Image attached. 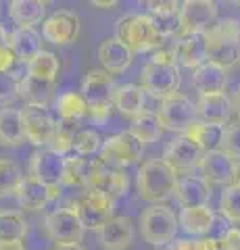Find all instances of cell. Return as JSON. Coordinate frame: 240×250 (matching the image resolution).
<instances>
[{"instance_id": "11", "label": "cell", "mask_w": 240, "mask_h": 250, "mask_svg": "<svg viewBox=\"0 0 240 250\" xmlns=\"http://www.w3.org/2000/svg\"><path fill=\"white\" fill-rule=\"evenodd\" d=\"M218 21V4L211 0H186L180 6V36L207 34Z\"/></svg>"}, {"instance_id": "6", "label": "cell", "mask_w": 240, "mask_h": 250, "mask_svg": "<svg viewBox=\"0 0 240 250\" xmlns=\"http://www.w3.org/2000/svg\"><path fill=\"white\" fill-rule=\"evenodd\" d=\"M157 117H159V123L163 129L184 134V131L196 121V104L192 103L188 96L175 92L172 96L161 100Z\"/></svg>"}, {"instance_id": "26", "label": "cell", "mask_w": 240, "mask_h": 250, "mask_svg": "<svg viewBox=\"0 0 240 250\" xmlns=\"http://www.w3.org/2000/svg\"><path fill=\"white\" fill-rule=\"evenodd\" d=\"M113 104L117 106V111L123 117H130V119H136L138 115H142L144 111V88L136 83H126L119 85L115 90L113 96Z\"/></svg>"}, {"instance_id": "13", "label": "cell", "mask_w": 240, "mask_h": 250, "mask_svg": "<svg viewBox=\"0 0 240 250\" xmlns=\"http://www.w3.org/2000/svg\"><path fill=\"white\" fill-rule=\"evenodd\" d=\"M203 156H205L203 148L195 144L192 140H188L186 136H177L163 150V161L174 171H190L195 167H200Z\"/></svg>"}, {"instance_id": "33", "label": "cell", "mask_w": 240, "mask_h": 250, "mask_svg": "<svg viewBox=\"0 0 240 250\" xmlns=\"http://www.w3.org/2000/svg\"><path fill=\"white\" fill-rule=\"evenodd\" d=\"M57 113L61 121H80L82 117L88 115V103L80 92H65L57 100Z\"/></svg>"}, {"instance_id": "10", "label": "cell", "mask_w": 240, "mask_h": 250, "mask_svg": "<svg viewBox=\"0 0 240 250\" xmlns=\"http://www.w3.org/2000/svg\"><path fill=\"white\" fill-rule=\"evenodd\" d=\"M86 186H88V190L103 192L115 200L128 192L130 179L123 173V169L113 167L100 159H94V161H90V173H88Z\"/></svg>"}, {"instance_id": "39", "label": "cell", "mask_w": 240, "mask_h": 250, "mask_svg": "<svg viewBox=\"0 0 240 250\" xmlns=\"http://www.w3.org/2000/svg\"><path fill=\"white\" fill-rule=\"evenodd\" d=\"M219 210L230 223H240V188L226 186L219 198Z\"/></svg>"}, {"instance_id": "9", "label": "cell", "mask_w": 240, "mask_h": 250, "mask_svg": "<svg viewBox=\"0 0 240 250\" xmlns=\"http://www.w3.org/2000/svg\"><path fill=\"white\" fill-rule=\"evenodd\" d=\"M44 229L57 246L80 244L84 238V231H86V228H84V223L80 221V217L75 215L73 208H57L48 213L44 219Z\"/></svg>"}, {"instance_id": "55", "label": "cell", "mask_w": 240, "mask_h": 250, "mask_svg": "<svg viewBox=\"0 0 240 250\" xmlns=\"http://www.w3.org/2000/svg\"><path fill=\"white\" fill-rule=\"evenodd\" d=\"M55 250H84L80 244H63V246H55Z\"/></svg>"}, {"instance_id": "32", "label": "cell", "mask_w": 240, "mask_h": 250, "mask_svg": "<svg viewBox=\"0 0 240 250\" xmlns=\"http://www.w3.org/2000/svg\"><path fill=\"white\" fill-rule=\"evenodd\" d=\"M59 57L55 52L42 50L27 62V75L36 77V80H44V82H55L59 75Z\"/></svg>"}, {"instance_id": "20", "label": "cell", "mask_w": 240, "mask_h": 250, "mask_svg": "<svg viewBox=\"0 0 240 250\" xmlns=\"http://www.w3.org/2000/svg\"><path fill=\"white\" fill-rule=\"evenodd\" d=\"M211 184L203 175H184L177 177L175 198L186 207H207L211 200Z\"/></svg>"}, {"instance_id": "21", "label": "cell", "mask_w": 240, "mask_h": 250, "mask_svg": "<svg viewBox=\"0 0 240 250\" xmlns=\"http://www.w3.org/2000/svg\"><path fill=\"white\" fill-rule=\"evenodd\" d=\"M98 61L107 73H123L134 61V52L117 38H105L98 46Z\"/></svg>"}, {"instance_id": "22", "label": "cell", "mask_w": 240, "mask_h": 250, "mask_svg": "<svg viewBox=\"0 0 240 250\" xmlns=\"http://www.w3.org/2000/svg\"><path fill=\"white\" fill-rule=\"evenodd\" d=\"M234 163L236 161H232L226 152L211 150L205 152L203 161H200V171H203V177L211 186H230L232 173H234Z\"/></svg>"}, {"instance_id": "2", "label": "cell", "mask_w": 240, "mask_h": 250, "mask_svg": "<svg viewBox=\"0 0 240 250\" xmlns=\"http://www.w3.org/2000/svg\"><path fill=\"white\" fill-rule=\"evenodd\" d=\"M140 82L144 92H151L157 98H167L180 88V67L172 50H157L144 62L140 71Z\"/></svg>"}, {"instance_id": "53", "label": "cell", "mask_w": 240, "mask_h": 250, "mask_svg": "<svg viewBox=\"0 0 240 250\" xmlns=\"http://www.w3.org/2000/svg\"><path fill=\"white\" fill-rule=\"evenodd\" d=\"M92 6H100V9H113V6H117L115 0H94Z\"/></svg>"}, {"instance_id": "8", "label": "cell", "mask_w": 240, "mask_h": 250, "mask_svg": "<svg viewBox=\"0 0 240 250\" xmlns=\"http://www.w3.org/2000/svg\"><path fill=\"white\" fill-rule=\"evenodd\" d=\"M142 142L138 140L131 131H121V134H115L111 138H107L103 142V148L98 152V159L109 163L113 167H128L134 165V163L142 156Z\"/></svg>"}, {"instance_id": "1", "label": "cell", "mask_w": 240, "mask_h": 250, "mask_svg": "<svg viewBox=\"0 0 240 250\" xmlns=\"http://www.w3.org/2000/svg\"><path fill=\"white\" fill-rule=\"evenodd\" d=\"M115 38L134 54L161 50V46L167 40L151 15L142 13H130L119 17L115 23Z\"/></svg>"}, {"instance_id": "14", "label": "cell", "mask_w": 240, "mask_h": 250, "mask_svg": "<svg viewBox=\"0 0 240 250\" xmlns=\"http://www.w3.org/2000/svg\"><path fill=\"white\" fill-rule=\"evenodd\" d=\"M115 80L105 69H92L82 80L80 94L86 98L88 106H107L113 103L115 96Z\"/></svg>"}, {"instance_id": "18", "label": "cell", "mask_w": 240, "mask_h": 250, "mask_svg": "<svg viewBox=\"0 0 240 250\" xmlns=\"http://www.w3.org/2000/svg\"><path fill=\"white\" fill-rule=\"evenodd\" d=\"M172 52L175 61L186 69H196L200 65H205L209 61L207 52V40L205 34H192V36H182L175 38V42L172 46Z\"/></svg>"}, {"instance_id": "24", "label": "cell", "mask_w": 240, "mask_h": 250, "mask_svg": "<svg viewBox=\"0 0 240 250\" xmlns=\"http://www.w3.org/2000/svg\"><path fill=\"white\" fill-rule=\"evenodd\" d=\"M192 83L198 90L200 96H207V94H223L228 85V75L226 69L215 65V62L207 61L205 65H200L195 75H192Z\"/></svg>"}, {"instance_id": "43", "label": "cell", "mask_w": 240, "mask_h": 250, "mask_svg": "<svg viewBox=\"0 0 240 250\" xmlns=\"http://www.w3.org/2000/svg\"><path fill=\"white\" fill-rule=\"evenodd\" d=\"M180 2H175V0H153V2H146V9L151 11V17L153 19H165V17H175V15H180Z\"/></svg>"}, {"instance_id": "29", "label": "cell", "mask_w": 240, "mask_h": 250, "mask_svg": "<svg viewBox=\"0 0 240 250\" xmlns=\"http://www.w3.org/2000/svg\"><path fill=\"white\" fill-rule=\"evenodd\" d=\"M21 142H25L23 113L19 108H13V106L0 108V144L19 146Z\"/></svg>"}, {"instance_id": "47", "label": "cell", "mask_w": 240, "mask_h": 250, "mask_svg": "<svg viewBox=\"0 0 240 250\" xmlns=\"http://www.w3.org/2000/svg\"><path fill=\"white\" fill-rule=\"evenodd\" d=\"M17 62L19 61L15 59V54H13L11 48L9 50H2V52H0V73H11Z\"/></svg>"}, {"instance_id": "50", "label": "cell", "mask_w": 240, "mask_h": 250, "mask_svg": "<svg viewBox=\"0 0 240 250\" xmlns=\"http://www.w3.org/2000/svg\"><path fill=\"white\" fill-rule=\"evenodd\" d=\"M11 48V34L6 31L2 25H0V52Z\"/></svg>"}, {"instance_id": "30", "label": "cell", "mask_w": 240, "mask_h": 250, "mask_svg": "<svg viewBox=\"0 0 240 250\" xmlns=\"http://www.w3.org/2000/svg\"><path fill=\"white\" fill-rule=\"evenodd\" d=\"M11 50L19 62H29L42 52V36L36 29H15L11 31Z\"/></svg>"}, {"instance_id": "25", "label": "cell", "mask_w": 240, "mask_h": 250, "mask_svg": "<svg viewBox=\"0 0 240 250\" xmlns=\"http://www.w3.org/2000/svg\"><path fill=\"white\" fill-rule=\"evenodd\" d=\"M9 15L17 29H34L44 15H46V2L40 0H13L9 4Z\"/></svg>"}, {"instance_id": "23", "label": "cell", "mask_w": 240, "mask_h": 250, "mask_svg": "<svg viewBox=\"0 0 240 250\" xmlns=\"http://www.w3.org/2000/svg\"><path fill=\"white\" fill-rule=\"evenodd\" d=\"M232 103L226 94H207L198 98L196 104V119L211 125H223L230 119Z\"/></svg>"}, {"instance_id": "4", "label": "cell", "mask_w": 240, "mask_h": 250, "mask_svg": "<svg viewBox=\"0 0 240 250\" xmlns=\"http://www.w3.org/2000/svg\"><path fill=\"white\" fill-rule=\"evenodd\" d=\"M209 61L223 69L240 61V21L238 19H218L213 27L205 34Z\"/></svg>"}, {"instance_id": "15", "label": "cell", "mask_w": 240, "mask_h": 250, "mask_svg": "<svg viewBox=\"0 0 240 250\" xmlns=\"http://www.w3.org/2000/svg\"><path fill=\"white\" fill-rule=\"evenodd\" d=\"M42 36L57 46L71 44L80 36V17L73 11H55L44 21Z\"/></svg>"}, {"instance_id": "17", "label": "cell", "mask_w": 240, "mask_h": 250, "mask_svg": "<svg viewBox=\"0 0 240 250\" xmlns=\"http://www.w3.org/2000/svg\"><path fill=\"white\" fill-rule=\"evenodd\" d=\"M96 236H98V244L103 250H126L134 242V223L126 215L111 217L96 231Z\"/></svg>"}, {"instance_id": "19", "label": "cell", "mask_w": 240, "mask_h": 250, "mask_svg": "<svg viewBox=\"0 0 240 250\" xmlns=\"http://www.w3.org/2000/svg\"><path fill=\"white\" fill-rule=\"evenodd\" d=\"M61 194V186L55 188H48L44 186L42 182H38L32 175L29 177H23V182L19 184L17 192H15V198H17L19 207L21 208H27V210H40L44 208L52 198H57Z\"/></svg>"}, {"instance_id": "41", "label": "cell", "mask_w": 240, "mask_h": 250, "mask_svg": "<svg viewBox=\"0 0 240 250\" xmlns=\"http://www.w3.org/2000/svg\"><path fill=\"white\" fill-rule=\"evenodd\" d=\"M19 82L21 77L11 73H0V104L4 108L19 96Z\"/></svg>"}, {"instance_id": "45", "label": "cell", "mask_w": 240, "mask_h": 250, "mask_svg": "<svg viewBox=\"0 0 240 250\" xmlns=\"http://www.w3.org/2000/svg\"><path fill=\"white\" fill-rule=\"evenodd\" d=\"M232 228H230V221L226 217H215V221H213V228H211V231H209V238L211 240H221L226 233L230 231Z\"/></svg>"}, {"instance_id": "37", "label": "cell", "mask_w": 240, "mask_h": 250, "mask_svg": "<svg viewBox=\"0 0 240 250\" xmlns=\"http://www.w3.org/2000/svg\"><path fill=\"white\" fill-rule=\"evenodd\" d=\"M77 123L75 121H59L55 136L50 140V150L57 152L61 156H65L69 150H73L75 144V136H77Z\"/></svg>"}, {"instance_id": "54", "label": "cell", "mask_w": 240, "mask_h": 250, "mask_svg": "<svg viewBox=\"0 0 240 250\" xmlns=\"http://www.w3.org/2000/svg\"><path fill=\"white\" fill-rule=\"evenodd\" d=\"M232 106H234V111L238 115V119H240V85H238V90L234 94V100H232Z\"/></svg>"}, {"instance_id": "49", "label": "cell", "mask_w": 240, "mask_h": 250, "mask_svg": "<svg viewBox=\"0 0 240 250\" xmlns=\"http://www.w3.org/2000/svg\"><path fill=\"white\" fill-rule=\"evenodd\" d=\"M196 250H219V242L211 240V238L196 240Z\"/></svg>"}, {"instance_id": "51", "label": "cell", "mask_w": 240, "mask_h": 250, "mask_svg": "<svg viewBox=\"0 0 240 250\" xmlns=\"http://www.w3.org/2000/svg\"><path fill=\"white\" fill-rule=\"evenodd\" d=\"M0 250H25L23 242H0Z\"/></svg>"}, {"instance_id": "28", "label": "cell", "mask_w": 240, "mask_h": 250, "mask_svg": "<svg viewBox=\"0 0 240 250\" xmlns=\"http://www.w3.org/2000/svg\"><path fill=\"white\" fill-rule=\"evenodd\" d=\"M215 213L211 207H186L180 215V225L190 236H209L213 228Z\"/></svg>"}, {"instance_id": "3", "label": "cell", "mask_w": 240, "mask_h": 250, "mask_svg": "<svg viewBox=\"0 0 240 250\" xmlns=\"http://www.w3.org/2000/svg\"><path fill=\"white\" fill-rule=\"evenodd\" d=\"M177 171H174L163 159H151L142 163L136 175L138 196L146 202L159 205L175 194Z\"/></svg>"}, {"instance_id": "31", "label": "cell", "mask_w": 240, "mask_h": 250, "mask_svg": "<svg viewBox=\"0 0 240 250\" xmlns=\"http://www.w3.org/2000/svg\"><path fill=\"white\" fill-rule=\"evenodd\" d=\"M52 90H55V82H44L36 80V77L23 75L19 82V96L25 100L27 106H44L48 104L52 98Z\"/></svg>"}, {"instance_id": "38", "label": "cell", "mask_w": 240, "mask_h": 250, "mask_svg": "<svg viewBox=\"0 0 240 250\" xmlns=\"http://www.w3.org/2000/svg\"><path fill=\"white\" fill-rule=\"evenodd\" d=\"M23 182L21 167L11 159H0V196H9L17 192Z\"/></svg>"}, {"instance_id": "34", "label": "cell", "mask_w": 240, "mask_h": 250, "mask_svg": "<svg viewBox=\"0 0 240 250\" xmlns=\"http://www.w3.org/2000/svg\"><path fill=\"white\" fill-rule=\"evenodd\" d=\"M131 134H134L142 144H151V142H157L161 138V127L159 123V117L153 115V113H142L138 115L136 119H131Z\"/></svg>"}, {"instance_id": "46", "label": "cell", "mask_w": 240, "mask_h": 250, "mask_svg": "<svg viewBox=\"0 0 240 250\" xmlns=\"http://www.w3.org/2000/svg\"><path fill=\"white\" fill-rule=\"evenodd\" d=\"M88 115L94 123H105L111 117V104L107 106H88Z\"/></svg>"}, {"instance_id": "36", "label": "cell", "mask_w": 240, "mask_h": 250, "mask_svg": "<svg viewBox=\"0 0 240 250\" xmlns=\"http://www.w3.org/2000/svg\"><path fill=\"white\" fill-rule=\"evenodd\" d=\"M90 173V161L84 156H65L63 167V186H86Z\"/></svg>"}, {"instance_id": "44", "label": "cell", "mask_w": 240, "mask_h": 250, "mask_svg": "<svg viewBox=\"0 0 240 250\" xmlns=\"http://www.w3.org/2000/svg\"><path fill=\"white\" fill-rule=\"evenodd\" d=\"M219 242V250H240V229L232 228Z\"/></svg>"}, {"instance_id": "42", "label": "cell", "mask_w": 240, "mask_h": 250, "mask_svg": "<svg viewBox=\"0 0 240 250\" xmlns=\"http://www.w3.org/2000/svg\"><path fill=\"white\" fill-rule=\"evenodd\" d=\"M219 150L226 152L232 161H240V123L230 125V127L226 129Z\"/></svg>"}, {"instance_id": "35", "label": "cell", "mask_w": 240, "mask_h": 250, "mask_svg": "<svg viewBox=\"0 0 240 250\" xmlns=\"http://www.w3.org/2000/svg\"><path fill=\"white\" fill-rule=\"evenodd\" d=\"M27 233V221L21 213H0V242H21Z\"/></svg>"}, {"instance_id": "40", "label": "cell", "mask_w": 240, "mask_h": 250, "mask_svg": "<svg viewBox=\"0 0 240 250\" xmlns=\"http://www.w3.org/2000/svg\"><path fill=\"white\" fill-rule=\"evenodd\" d=\"M103 148V140H100L98 131L94 129H80L75 136V144H73V150L77 152V156H92L100 152Z\"/></svg>"}, {"instance_id": "16", "label": "cell", "mask_w": 240, "mask_h": 250, "mask_svg": "<svg viewBox=\"0 0 240 250\" xmlns=\"http://www.w3.org/2000/svg\"><path fill=\"white\" fill-rule=\"evenodd\" d=\"M63 167H65V156L52 152L50 148L36 150L32 154V161H29L32 177L38 179V182H42L44 186H48V188L61 186V179H63Z\"/></svg>"}, {"instance_id": "12", "label": "cell", "mask_w": 240, "mask_h": 250, "mask_svg": "<svg viewBox=\"0 0 240 250\" xmlns=\"http://www.w3.org/2000/svg\"><path fill=\"white\" fill-rule=\"evenodd\" d=\"M21 113H23V129H25L27 142H32L34 146H50V140L57 129V121L52 119L48 108L25 106Z\"/></svg>"}, {"instance_id": "27", "label": "cell", "mask_w": 240, "mask_h": 250, "mask_svg": "<svg viewBox=\"0 0 240 250\" xmlns=\"http://www.w3.org/2000/svg\"><path fill=\"white\" fill-rule=\"evenodd\" d=\"M223 134H226V127H223V125H211V123H203V121L196 119L182 136H186L195 144H198L205 152H211V150H219Z\"/></svg>"}, {"instance_id": "7", "label": "cell", "mask_w": 240, "mask_h": 250, "mask_svg": "<svg viewBox=\"0 0 240 250\" xmlns=\"http://www.w3.org/2000/svg\"><path fill=\"white\" fill-rule=\"evenodd\" d=\"M71 208L75 210V215L80 217L84 228L98 231L113 217V198L103 192L88 190L73 202Z\"/></svg>"}, {"instance_id": "5", "label": "cell", "mask_w": 240, "mask_h": 250, "mask_svg": "<svg viewBox=\"0 0 240 250\" xmlns=\"http://www.w3.org/2000/svg\"><path fill=\"white\" fill-rule=\"evenodd\" d=\"M177 219L174 210L165 205H151L140 215V233L153 246L172 244L177 231Z\"/></svg>"}, {"instance_id": "48", "label": "cell", "mask_w": 240, "mask_h": 250, "mask_svg": "<svg viewBox=\"0 0 240 250\" xmlns=\"http://www.w3.org/2000/svg\"><path fill=\"white\" fill-rule=\"evenodd\" d=\"M169 250H196V240H175L172 242V246H169Z\"/></svg>"}, {"instance_id": "52", "label": "cell", "mask_w": 240, "mask_h": 250, "mask_svg": "<svg viewBox=\"0 0 240 250\" xmlns=\"http://www.w3.org/2000/svg\"><path fill=\"white\" fill-rule=\"evenodd\" d=\"M230 186L240 188V161L234 163V173H232V184Z\"/></svg>"}]
</instances>
